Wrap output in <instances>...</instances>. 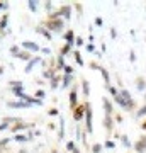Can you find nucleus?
Masks as SVG:
<instances>
[{"label":"nucleus","instance_id":"nucleus-1","mask_svg":"<svg viewBox=\"0 0 146 153\" xmlns=\"http://www.w3.org/2000/svg\"><path fill=\"white\" fill-rule=\"evenodd\" d=\"M42 27H46L53 34V32H61V31H65V21L63 19H44V21L41 22Z\"/></svg>","mask_w":146,"mask_h":153},{"label":"nucleus","instance_id":"nucleus-2","mask_svg":"<svg viewBox=\"0 0 146 153\" xmlns=\"http://www.w3.org/2000/svg\"><path fill=\"white\" fill-rule=\"evenodd\" d=\"M85 133L87 134L93 133V111L90 102H85Z\"/></svg>","mask_w":146,"mask_h":153},{"label":"nucleus","instance_id":"nucleus-3","mask_svg":"<svg viewBox=\"0 0 146 153\" xmlns=\"http://www.w3.org/2000/svg\"><path fill=\"white\" fill-rule=\"evenodd\" d=\"M68 100H70V111L73 112L78 107V85L77 84H73V87L70 89Z\"/></svg>","mask_w":146,"mask_h":153},{"label":"nucleus","instance_id":"nucleus-4","mask_svg":"<svg viewBox=\"0 0 146 153\" xmlns=\"http://www.w3.org/2000/svg\"><path fill=\"white\" fill-rule=\"evenodd\" d=\"M9 90L14 94V97L21 95L22 92H24V84H22V80H12V82H9Z\"/></svg>","mask_w":146,"mask_h":153},{"label":"nucleus","instance_id":"nucleus-5","mask_svg":"<svg viewBox=\"0 0 146 153\" xmlns=\"http://www.w3.org/2000/svg\"><path fill=\"white\" fill-rule=\"evenodd\" d=\"M24 129H34V123H32V124H27V123H24V121H19L17 124L10 126V133H12V134H19V133L24 131Z\"/></svg>","mask_w":146,"mask_h":153},{"label":"nucleus","instance_id":"nucleus-6","mask_svg":"<svg viewBox=\"0 0 146 153\" xmlns=\"http://www.w3.org/2000/svg\"><path fill=\"white\" fill-rule=\"evenodd\" d=\"M21 49H26L29 53H41V46L36 41H22Z\"/></svg>","mask_w":146,"mask_h":153},{"label":"nucleus","instance_id":"nucleus-7","mask_svg":"<svg viewBox=\"0 0 146 153\" xmlns=\"http://www.w3.org/2000/svg\"><path fill=\"white\" fill-rule=\"evenodd\" d=\"M41 61H42L41 56H39V55H34L27 63H26V66H24V73H31V70L34 68V66H37V65H39Z\"/></svg>","mask_w":146,"mask_h":153},{"label":"nucleus","instance_id":"nucleus-8","mask_svg":"<svg viewBox=\"0 0 146 153\" xmlns=\"http://www.w3.org/2000/svg\"><path fill=\"white\" fill-rule=\"evenodd\" d=\"M61 39L66 44H70V46H75V39H77V34L73 32V29H66L65 32L61 34Z\"/></svg>","mask_w":146,"mask_h":153},{"label":"nucleus","instance_id":"nucleus-9","mask_svg":"<svg viewBox=\"0 0 146 153\" xmlns=\"http://www.w3.org/2000/svg\"><path fill=\"white\" fill-rule=\"evenodd\" d=\"M71 116H73L75 123H80L82 119H85V104H78V107L71 112Z\"/></svg>","mask_w":146,"mask_h":153},{"label":"nucleus","instance_id":"nucleus-10","mask_svg":"<svg viewBox=\"0 0 146 153\" xmlns=\"http://www.w3.org/2000/svg\"><path fill=\"white\" fill-rule=\"evenodd\" d=\"M5 105L9 109H29L31 107L27 102H22V100H9V102H5Z\"/></svg>","mask_w":146,"mask_h":153},{"label":"nucleus","instance_id":"nucleus-11","mask_svg":"<svg viewBox=\"0 0 146 153\" xmlns=\"http://www.w3.org/2000/svg\"><path fill=\"white\" fill-rule=\"evenodd\" d=\"M75 84V75H61V89H71Z\"/></svg>","mask_w":146,"mask_h":153},{"label":"nucleus","instance_id":"nucleus-12","mask_svg":"<svg viewBox=\"0 0 146 153\" xmlns=\"http://www.w3.org/2000/svg\"><path fill=\"white\" fill-rule=\"evenodd\" d=\"M102 105H104L105 116H114V104H112L111 99L104 97V99H102Z\"/></svg>","mask_w":146,"mask_h":153},{"label":"nucleus","instance_id":"nucleus-13","mask_svg":"<svg viewBox=\"0 0 146 153\" xmlns=\"http://www.w3.org/2000/svg\"><path fill=\"white\" fill-rule=\"evenodd\" d=\"M104 126H105L107 134L111 136L112 133H114V116H104Z\"/></svg>","mask_w":146,"mask_h":153},{"label":"nucleus","instance_id":"nucleus-14","mask_svg":"<svg viewBox=\"0 0 146 153\" xmlns=\"http://www.w3.org/2000/svg\"><path fill=\"white\" fill-rule=\"evenodd\" d=\"M132 146H134L136 153H146V136H141Z\"/></svg>","mask_w":146,"mask_h":153},{"label":"nucleus","instance_id":"nucleus-15","mask_svg":"<svg viewBox=\"0 0 146 153\" xmlns=\"http://www.w3.org/2000/svg\"><path fill=\"white\" fill-rule=\"evenodd\" d=\"M36 32H37V34H41L46 41H51V39H53V34H51L46 27H42V26H37V27H36Z\"/></svg>","mask_w":146,"mask_h":153},{"label":"nucleus","instance_id":"nucleus-16","mask_svg":"<svg viewBox=\"0 0 146 153\" xmlns=\"http://www.w3.org/2000/svg\"><path fill=\"white\" fill-rule=\"evenodd\" d=\"M65 66H66V58L61 56V55H58V56H56V66H55V70H56V71H63Z\"/></svg>","mask_w":146,"mask_h":153},{"label":"nucleus","instance_id":"nucleus-17","mask_svg":"<svg viewBox=\"0 0 146 153\" xmlns=\"http://www.w3.org/2000/svg\"><path fill=\"white\" fill-rule=\"evenodd\" d=\"M15 58H17V60H21V61L27 63L29 60L32 58V53H29V51H26V49H21V51H19V55L15 56Z\"/></svg>","mask_w":146,"mask_h":153},{"label":"nucleus","instance_id":"nucleus-18","mask_svg":"<svg viewBox=\"0 0 146 153\" xmlns=\"http://www.w3.org/2000/svg\"><path fill=\"white\" fill-rule=\"evenodd\" d=\"M56 75H58V71H56L55 68H46L44 71H42V78H46V80H49V82H51Z\"/></svg>","mask_w":146,"mask_h":153},{"label":"nucleus","instance_id":"nucleus-19","mask_svg":"<svg viewBox=\"0 0 146 153\" xmlns=\"http://www.w3.org/2000/svg\"><path fill=\"white\" fill-rule=\"evenodd\" d=\"M58 139L63 141L65 139V118L60 116V129H58Z\"/></svg>","mask_w":146,"mask_h":153},{"label":"nucleus","instance_id":"nucleus-20","mask_svg":"<svg viewBox=\"0 0 146 153\" xmlns=\"http://www.w3.org/2000/svg\"><path fill=\"white\" fill-rule=\"evenodd\" d=\"M119 95H121V97L124 99L126 102H134V99H132L131 92L127 90V89H121V90H119Z\"/></svg>","mask_w":146,"mask_h":153},{"label":"nucleus","instance_id":"nucleus-21","mask_svg":"<svg viewBox=\"0 0 146 153\" xmlns=\"http://www.w3.org/2000/svg\"><path fill=\"white\" fill-rule=\"evenodd\" d=\"M7 26H9V15L4 14V15H2V19H0V34H5Z\"/></svg>","mask_w":146,"mask_h":153},{"label":"nucleus","instance_id":"nucleus-22","mask_svg":"<svg viewBox=\"0 0 146 153\" xmlns=\"http://www.w3.org/2000/svg\"><path fill=\"white\" fill-rule=\"evenodd\" d=\"M136 89H138L139 92H146V80L143 76H138V78H136Z\"/></svg>","mask_w":146,"mask_h":153},{"label":"nucleus","instance_id":"nucleus-23","mask_svg":"<svg viewBox=\"0 0 146 153\" xmlns=\"http://www.w3.org/2000/svg\"><path fill=\"white\" fill-rule=\"evenodd\" d=\"M82 90H83V95L88 97L90 95V82L87 78H82Z\"/></svg>","mask_w":146,"mask_h":153},{"label":"nucleus","instance_id":"nucleus-24","mask_svg":"<svg viewBox=\"0 0 146 153\" xmlns=\"http://www.w3.org/2000/svg\"><path fill=\"white\" fill-rule=\"evenodd\" d=\"M99 71H100V75H102V78H104L105 87H107V85H111V75H109V71H107L104 66H100V68H99Z\"/></svg>","mask_w":146,"mask_h":153},{"label":"nucleus","instance_id":"nucleus-25","mask_svg":"<svg viewBox=\"0 0 146 153\" xmlns=\"http://www.w3.org/2000/svg\"><path fill=\"white\" fill-rule=\"evenodd\" d=\"M73 58H75V61H77L78 66H85V61H83V58H82V55H80V51L78 49H73Z\"/></svg>","mask_w":146,"mask_h":153},{"label":"nucleus","instance_id":"nucleus-26","mask_svg":"<svg viewBox=\"0 0 146 153\" xmlns=\"http://www.w3.org/2000/svg\"><path fill=\"white\" fill-rule=\"evenodd\" d=\"M70 53H73V46H70V44H66V43H65V44L61 46V49H60V55L66 58Z\"/></svg>","mask_w":146,"mask_h":153},{"label":"nucleus","instance_id":"nucleus-27","mask_svg":"<svg viewBox=\"0 0 146 153\" xmlns=\"http://www.w3.org/2000/svg\"><path fill=\"white\" fill-rule=\"evenodd\" d=\"M49 87H51L53 90H56L58 87H61V75H60V73H58L53 80H51V85H49Z\"/></svg>","mask_w":146,"mask_h":153},{"label":"nucleus","instance_id":"nucleus-28","mask_svg":"<svg viewBox=\"0 0 146 153\" xmlns=\"http://www.w3.org/2000/svg\"><path fill=\"white\" fill-rule=\"evenodd\" d=\"M12 139H14L15 143H26V141H29L27 136H26V134H21V133H19V134H14Z\"/></svg>","mask_w":146,"mask_h":153},{"label":"nucleus","instance_id":"nucleus-29","mask_svg":"<svg viewBox=\"0 0 146 153\" xmlns=\"http://www.w3.org/2000/svg\"><path fill=\"white\" fill-rule=\"evenodd\" d=\"M77 148V143H75V139H68L66 141V153H71L73 150Z\"/></svg>","mask_w":146,"mask_h":153},{"label":"nucleus","instance_id":"nucleus-30","mask_svg":"<svg viewBox=\"0 0 146 153\" xmlns=\"http://www.w3.org/2000/svg\"><path fill=\"white\" fill-rule=\"evenodd\" d=\"M44 10L48 12V15H51L55 12V5H53V2H44Z\"/></svg>","mask_w":146,"mask_h":153},{"label":"nucleus","instance_id":"nucleus-31","mask_svg":"<svg viewBox=\"0 0 146 153\" xmlns=\"http://www.w3.org/2000/svg\"><path fill=\"white\" fill-rule=\"evenodd\" d=\"M90 150H92V153H102V150H104V145H100V143H93Z\"/></svg>","mask_w":146,"mask_h":153},{"label":"nucleus","instance_id":"nucleus-32","mask_svg":"<svg viewBox=\"0 0 146 153\" xmlns=\"http://www.w3.org/2000/svg\"><path fill=\"white\" fill-rule=\"evenodd\" d=\"M145 116H146V104H143L138 111H136V118H145Z\"/></svg>","mask_w":146,"mask_h":153},{"label":"nucleus","instance_id":"nucleus-33","mask_svg":"<svg viewBox=\"0 0 146 153\" xmlns=\"http://www.w3.org/2000/svg\"><path fill=\"white\" fill-rule=\"evenodd\" d=\"M37 4H39V2H36V0H29L27 2L29 10H31V12H36V10H37Z\"/></svg>","mask_w":146,"mask_h":153},{"label":"nucleus","instance_id":"nucleus-34","mask_svg":"<svg viewBox=\"0 0 146 153\" xmlns=\"http://www.w3.org/2000/svg\"><path fill=\"white\" fill-rule=\"evenodd\" d=\"M105 89H107V90H109V94H111L112 97H116V95H117L119 94V89H116V87H114V85H107V87H105Z\"/></svg>","mask_w":146,"mask_h":153},{"label":"nucleus","instance_id":"nucleus-35","mask_svg":"<svg viewBox=\"0 0 146 153\" xmlns=\"http://www.w3.org/2000/svg\"><path fill=\"white\" fill-rule=\"evenodd\" d=\"M121 143H122V145H124L126 148H131V146H132V143L129 141V138H127L126 134H122V136H121Z\"/></svg>","mask_w":146,"mask_h":153},{"label":"nucleus","instance_id":"nucleus-36","mask_svg":"<svg viewBox=\"0 0 146 153\" xmlns=\"http://www.w3.org/2000/svg\"><path fill=\"white\" fill-rule=\"evenodd\" d=\"M104 148H107V150H114V148H116V141H112V139H105Z\"/></svg>","mask_w":146,"mask_h":153},{"label":"nucleus","instance_id":"nucleus-37","mask_svg":"<svg viewBox=\"0 0 146 153\" xmlns=\"http://www.w3.org/2000/svg\"><path fill=\"white\" fill-rule=\"evenodd\" d=\"M2 121H4V123H7V124H17L21 119H19V118H4Z\"/></svg>","mask_w":146,"mask_h":153},{"label":"nucleus","instance_id":"nucleus-38","mask_svg":"<svg viewBox=\"0 0 146 153\" xmlns=\"http://www.w3.org/2000/svg\"><path fill=\"white\" fill-rule=\"evenodd\" d=\"M63 75H75V70H73V66L66 65V66L63 68Z\"/></svg>","mask_w":146,"mask_h":153},{"label":"nucleus","instance_id":"nucleus-39","mask_svg":"<svg viewBox=\"0 0 146 153\" xmlns=\"http://www.w3.org/2000/svg\"><path fill=\"white\" fill-rule=\"evenodd\" d=\"M34 97H36V99H39V100H42V99L46 97V92L42 90V89H39V90H36V92H34Z\"/></svg>","mask_w":146,"mask_h":153},{"label":"nucleus","instance_id":"nucleus-40","mask_svg":"<svg viewBox=\"0 0 146 153\" xmlns=\"http://www.w3.org/2000/svg\"><path fill=\"white\" fill-rule=\"evenodd\" d=\"M75 46H77V48H82V46H85L83 38H82V36H77V39H75Z\"/></svg>","mask_w":146,"mask_h":153},{"label":"nucleus","instance_id":"nucleus-41","mask_svg":"<svg viewBox=\"0 0 146 153\" xmlns=\"http://www.w3.org/2000/svg\"><path fill=\"white\" fill-rule=\"evenodd\" d=\"M19 51H21V48H19L17 44H14V46L10 48V55H12V56H14V58H15V56L19 55Z\"/></svg>","mask_w":146,"mask_h":153},{"label":"nucleus","instance_id":"nucleus-42","mask_svg":"<svg viewBox=\"0 0 146 153\" xmlns=\"http://www.w3.org/2000/svg\"><path fill=\"white\" fill-rule=\"evenodd\" d=\"M10 139H12V138H2V139H0V150H2V148H5V146L10 143Z\"/></svg>","mask_w":146,"mask_h":153},{"label":"nucleus","instance_id":"nucleus-43","mask_svg":"<svg viewBox=\"0 0 146 153\" xmlns=\"http://www.w3.org/2000/svg\"><path fill=\"white\" fill-rule=\"evenodd\" d=\"M2 131H10V124H7V123L2 121V123H0V133Z\"/></svg>","mask_w":146,"mask_h":153},{"label":"nucleus","instance_id":"nucleus-44","mask_svg":"<svg viewBox=\"0 0 146 153\" xmlns=\"http://www.w3.org/2000/svg\"><path fill=\"white\" fill-rule=\"evenodd\" d=\"M48 114L51 116V118H55V116H60V111H58L56 107H51V109L48 111Z\"/></svg>","mask_w":146,"mask_h":153},{"label":"nucleus","instance_id":"nucleus-45","mask_svg":"<svg viewBox=\"0 0 146 153\" xmlns=\"http://www.w3.org/2000/svg\"><path fill=\"white\" fill-rule=\"evenodd\" d=\"M85 48H87V51H88V53H95V44H93V43L85 44Z\"/></svg>","mask_w":146,"mask_h":153},{"label":"nucleus","instance_id":"nucleus-46","mask_svg":"<svg viewBox=\"0 0 146 153\" xmlns=\"http://www.w3.org/2000/svg\"><path fill=\"white\" fill-rule=\"evenodd\" d=\"M95 26H97V27H102V26H104V19H102V17H95Z\"/></svg>","mask_w":146,"mask_h":153},{"label":"nucleus","instance_id":"nucleus-47","mask_svg":"<svg viewBox=\"0 0 146 153\" xmlns=\"http://www.w3.org/2000/svg\"><path fill=\"white\" fill-rule=\"evenodd\" d=\"M129 61H131V63L136 61V53H134V49H131V51H129Z\"/></svg>","mask_w":146,"mask_h":153},{"label":"nucleus","instance_id":"nucleus-48","mask_svg":"<svg viewBox=\"0 0 146 153\" xmlns=\"http://www.w3.org/2000/svg\"><path fill=\"white\" fill-rule=\"evenodd\" d=\"M88 66H90L92 70H97V71H99V68H100V65L95 63V61H90V63H88Z\"/></svg>","mask_w":146,"mask_h":153},{"label":"nucleus","instance_id":"nucleus-49","mask_svg":"<svg viewBox=\"0 0 146 153\" xmlns=\"http://www.w3.org/2000/svg\"><path fill=\"white\" fill-rule=\"evenodd\" d=\"M73 9H77V12L82 15V10H83V9H82V5H80L78 2H75V4H73Z\"/></svg>","mask_w":146,"mask_h":153},{"label":"nucleus","instance_id":"nucleus-50","mask_svg":"<svg viewBox=\"0 0 146 153\" xmlns=\"http://www.w3.org/2000/svg\"><path fill=\"white\" fill-rule=\"evenodd\" d=\"M41 53H42V55H44V56H49V55H51V49H49V48H46V46H44V48H41Z\"/></svg>","mask_w":146,"mask_h":153},{"label":"nucleus","instance_id":"nucleus-51","mask_svg":"<svg viewBox=\"0 0 146 153\" xmlns=\"http://www.w3.org/2000/svg\"><path fill=\"white\" fill-rule=\"evenodd\" d=\"M9 9V4L7 2H2V0H0V10H7Z\"/></svg>","mask_w":146,"mask_h":153},{"label":"nucleus","instance_id":"nucleus-52","mask_svg":"<svg viewBox=\"0 0 146 153\" xmlns=\"http://www.w3.org/2000/svg\"><path fill=\"white\" fill-rule=\"evenodd\" d=\"M111 38H112V39H116V38H117V29H116V27L111 29Z\"/></svg>","mask_w":146,"mask_h":153},{"label":"nucleus","instance_id":"nucleus-53","mask_svg":"<svg viewBox=\"0 0 146 153\" xmlns=\"http://www.w3.org/2000/svg\"><path fill=\"white\" fill-rule=\"evenodd\" d=\"M114 119H116L117 123H122V116H121V114H117V112H114Z\"/></svg>","mask_w":146,"mask_h":153},{"label":"nucleus","instance_id":"nucleus-54","mask_svg":"<svg viewBox=\"0 0 146 153\" xmlns=\"http://www.w3.org/2000/svg\"><path fill=\"white\" fill-rule=\"evenodd\" d=\"M48 126H49V129H55V128H56V124H55V123H49Z\"/></svg>","mask_w":146,"mask_h":153},{"label":"nucleus","instance_id":"nucleus-55","mask_svg":"<svg viewBox=\"0 0 146 153\" xmlns=\"http://www.w3.org/2000/svg\"><path fill=\"white\" fill-rule=\"evenodd\" d=\"M141 129H143V131H146V121H145V123H141Z\"/></svg>","mask_w":146,"mask_h":153},{"label":"nucleus","instance_id":"nucleus-56","mask_svg":"<svg viewBox=\"0 0 146 153\" xmlns=\"http://www.w3.org/2000/svg\"><path fill=\"white\" fill-rule=\"evenodd\" d=\"M4 70H5V68H4V66H2V65H0V75H2V73H4Z\"/></svg>","mask_w":146,"mask_h":153},{"label":"nucleus","instance_id":"nucleus-57","mask_svg":"<svg viewBox=\"0 0 146 153\" xmlns=\"http://www.w3.org/2000/svg\"><path fill=\"white\" fill-rule=\"evenodd\" d=\"M71 153H80V150H78V148H75V150H73Z\"/></svg>","mask_w":146,"mask_h":153},{"label":"nucleus","instance_id":"nucleus-58","mask_svg":"<svg viewBox=\"0 0 146 153\" xmlns=\"http://www.w3.org/2000/svg\"><path fill=\"white\" fill-rule=\"evenodd\" d=\"M17 153H27V152H26V150H19Z\"/></svg>","mask_w":146,"mask_h":153},{"label":"nucleus","instance_id":"nucleus-59","mask_svg":"<svg viewBox=\"0 0 146 153\" xmlns=\"http://www.w3.org/2000/svg\"><path fill=\"white\" fill-rule=\"evenodd\" d=\"M145 104H146V92H145Z\"/></svg>","mask_w":146,"mask_h":153},{"label":"nucleus","instance_id":"nucleus-60","mask_svg":"<svg viewBox=\"0 0 146 153\" xmlns=\"http://www.w3.org/2000/svg\"><path fill=\"white\" fill-rule=\"evenodd\" d=\"M65 153H66V152H65Z\"/></svg>","mask_w":146,"mask_h":153}]
</instances>
